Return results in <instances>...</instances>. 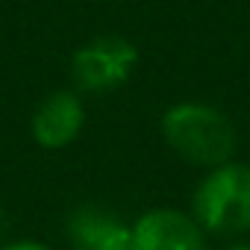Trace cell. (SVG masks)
Instances as JSON below:
<instances>
[{
	"mask_svg": "<svg viewBox=\"0 0 250 250\" xmlns=\"http://www.w3.org/2000/svg\"><path fill=\"white\" fill-rule=\"evenodd\" d=\"M159 130L165 145L188 165L212 171L218 165L232 162L235 156V145H238L235 127L227 118V112H221L212 103L203 100L174 103L162 115Z\"/></svg>",
	"mask_w": 250,
	"mask_h": 250,
	"instance_id": "1",
	"label": "cell"
},
{
	"mask_svg": "<svg viewBox=\"0 0 250 250\" xmlns=\"http://www.w3.org/2000/svg\"><path fill=\"white\" fill-rule=\"evenodd\" d=\"M191 215L212 235H241L250 229V165L227 162L197 183Z\"/></svg>",
	"mask_w": 250,
	"mask_h": 250,
	"instance_id": "2",
	"label": "cell"
},
{
	"mask_svg": "<svg viewBox=\"0 0 250 250\" xmlns=\"http://www.w3.org/2000/svg\"><path fill=\"white\" fill-rule=\"evenodd\" d=\"M136 65H139L136 44L124 36L109 33V36H94L74 50L71 77H74L77 91L106 94L127 83Z\"/></svg>",
	"mask_w": 250,
	"mask_h": 250,
	"instance_id": "3",
	"label": "cell"
},
{
	"mask_svg": "<svg viewBox=\"0 0 250 250\" xmlns=\"http://www.w3.org/2000/svg\"><path fill=\"white\" fill-rule=\"evenodd\" d=\"M133 250H206V232L191 212L159 206L136 218Z\"/></svg>",
	"mask_w": 250,
	"mask_h": 250,
	"instance_id": "4",
	"label": "cell"
},
{
	"mask_svg": "<svg viewBox=\"0 0 250 250\" xmlns=\"http://www.w3.org/2000/svg\"><path fill=\"white\" fill-rule=\"evenodd\" d=\"M85 127V106L80 91H50L30 118L33 142L44 150H62L68 147Z\"/></svg>",
	"mask_w": 250,
	"mask_h": 250,
	"instance_id": "5",
	"label": "cell"
},
{
	"mask_svg": "<svg viewBox=\"0 0 250 250\" xmlns=\"http://www.w3.org/2000/svg\"><path fill=\"white\" fill-rule=\"evenodd\" d=\"M74 250H133V224L97 206H80L68 218Z\"/></svg>",
	"mask_w": 250,
	"mask_h": 250,
	"instance_id": "6",
	"label": "cell"
},
{
	"mask_svg": "<svg viewBox=\"0 0 250 250\" xmlns=\"http://www.w3.org/2000/svg\"><path fill=\"white\" fill-rule=\"evenodd\" d=\"M0 250H53V247H50V244H44V241L21 238V241H9V244H3Z\"/></svg>",
	"mask_w": 250,
	"mask_h": 250,
	"instance_id": "7",
	"label": "cell"
},
{
	"mask_svg": "<svg viewBox=\"0 0 250 250\" xmlns=\"http://www.w3.org/2000/svg\"><path fill=\"white\" fill-rule=\"evenodd\" d=\"M227 250H250L247 244H232V247H227Z\"/></svg>",
	"mask_w": 250,
	"mask_h": 250,
	"instance_id": "8",
	"label": "cell"
}]
</instances>
